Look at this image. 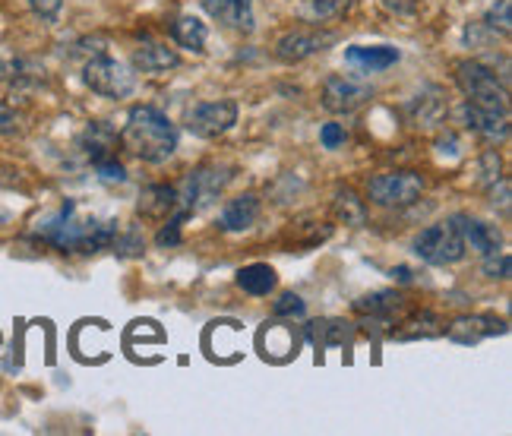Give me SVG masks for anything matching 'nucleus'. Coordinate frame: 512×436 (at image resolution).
Returning <instances> with one entry per match:
<instances>
[{
    "instance_id": "obj_37",
    "label": "nucleus",
    "mask_w": 512,
    "mask_h": 436,
    "mask_svg": "<svg viewBox=\"0 0 512 436\" xmlns=\"http://www.w3.org/2000/svg\"><path fill=\"white\" fill-rule=\"evenodd\" d=\"M392 279H396V282H402V285H408V282H411V269H408V266H399V269H392Z\"/></svg>"
},
{
    "instance_id": "obj_11",
    "label": "nucleus",
    "mask_w": 512,
    "mask_h": 436,
    "mask_svg": "<svg viewBox=\"0 0 512 436\" xmlns=\"http://www.w3.org/2000/svg\"><path fill=\"white\" fill-rule=\"evenodd\" d=\"M462 121L468 130H475L487 143H503L509 136V114L506 111H490V108H478V105L465 102Z\"/></svg>"
},
{
    "instance_id": "obj_20",
    "label": "nucleus",
    "mask_w": 512,
    "mask_h": 436,
    "mask_svg": "<svg viewBox=\"0 0 512 436\" xmlns=\"http://www.w3.org/2000/svg\"><path fill=\"white\" fill-rule=\"evenodd\" d=\"M133 64L140 67L143 73H165V70H174L177 64H181V57H177V51L168 48V45L149 42V45L133 51Z\"/></svg>"
},
{
    "instance_id": "obj_28",
    "label": "nucleus",
    "mask_w": 512,
    "mask_h": 436,
    "mask_svg": "<svg viewBox=\"0 0 512 436\" xmlns=\"http://www.w3.org/2000/svg\"><path fill=\"white\" fill-rule=\"evenodd\" d=\"M484 23L500 35H509L512 32V0H497V4L487 10Z\"/></svg>"
},
{
    "instance_id": "obj_33",
    "label": "nucleus",
    "mask_w": 512,
    "mask_h": 436,
    "mask_svg": "<svg viewBox=\"0 0 512 436\" xmlns=\"http://www.w3.org/2000/svg\"><path fill=\"white\" fill-rule=\"evenodd\" d=\"M345 140H348V133L342 124H323V130H320L323 149H339V146H345Z\"/></svg>"
},
{
    "instance_id": "obj_31",
    "label": "nucleus",
    "mask_w": 512,
    "mask_h": 436,
    "mask_svg": "<svg viewBox=\"0 0 512 436\" xmlns=\"http://www.w3.org/2000/svg\"><path fill=\"white\" fill-rule=\"evenodd\" d=\"M117 253L121 256H136V253H143V234H140V228H130L127 234H121L117 231V237H114V244H111Z\"/></svg>"
},
{
    "instance_id": "obj_1",
    "label": "nucleus",
    "mask_w": 512,
    "mask_h": 436,
    "mask_svg": "<svg viewBox=\"0 0 512 436\" xmlns=\"http://www.w3.org/2000/svg\"><path fill=\"white\" fill-rule=\"evenodd\" d=\"M117 222L114 218H95L83 215L76 209V203H64L61 209H54L51 215L38 218L35 237H42L45 244L57 247L61 253H98L111 250L117 237Z\"/></svg>"
},
{
    "instance_id": "obj_4",
    "label": "nucleus",
    "mask_w": 512,
    "mask_h": 436,
    "mask_svg": "<svg viewBox=\"0 0 512 436\" xmlns=\"http://www.w3.org/2000/svg\"><path fill=\"white\" fill-rule=\"evenodd\" d=\"M231 181V168L225 165H200V168H193L187 177H184V184L177 187V206H181L184 212H200L206 206H212L215 200H219V193L225 190V184Z\"/></svg>"
},
{
    "instance_id": "obj_7",
    "label": "nucleus",
    "mask_w": 512,
    "mask_h": 436,
    "mask_svg": "<svg viewBox=\"0 0 512 436\" xmlns=\"http://www.w3.org/2000/svg\"><path fill=\"white\" fill-rule=\"evenodd\" d=\"M83 83L105 98H127L136 86V79L124 61H114L108 54H95L92 61L83 67Z\"/></svg>"
},
{
    "instance_id": "obj_30",
    "label": "nucleus",
    "mask_w": 512,
    "mask_h": 436,
    "mask_svg": "<svg viewBox=\"0 0 512 436\" xmlns=\"http://www.w3.org/2000/svg\"><path fill=\"white\" fill-rule=\"evenodd\" d=\"M95 174H98V181H102V184H124L127 181V171L114 155L102 158V162H95Z\"/></svg>"
},
{
    "instance_id": "obj_8",
    "label": "nucleus",
    "mask_w": 512,
    "mask_h": 436,
    "mask_svg": "<svg viewBox=\"0 0 512 436\" xmlns=\"http://www.w3.org/2000/svg\"><path fill=\"white\" fill-rule=\"evenodd\" d=\"M238 124V105L231 98H219V102H206L196 105L187 117V130L200 140H215V136L228 133Z\"/></svg>"
},
{
    "instance_id": "obj_12",
    "label": "nucleus",
    "mask_w": 512,
    "mask_h": 436,
    "mask_svg": "<svg viewBox=\"0 0 512 436\" xmlns=\"http://www.w3.org/2000/svg\"><path fill=\"white\" fill-rule=\"evenodd\" d=\"M399 61H402V54L392 45H351L345 51V64L358 73H380V70L396 67Z\"/></svg>"
},
{
    "instance_id": "obj_27",
    "label": "nucleus",
    "mask_w": 512,
    "mask_h": 436,
    "mask_svg": "<svg viewBox=\"0 0 512 436\" xmlns=\"http://www.w3.org/2000/svg\"><path fill=\"white\" fill-rule=\"evenodd\" d=\"M272 313L279 316V320H301V316L307 313V304L301 294H282L279 301L272 304Z\"/></svg>"
},
{
    "instance_id": "obj_29",
    "label": "nucleus",
    "mask_w": 512,
    "mask_h": 436,
    "mask_svg": "<svg viewBox=\"0 0 512 436\" xmlns=\"http://www.w3.org/2000/svg\"><path fill=\"white\" fill-rule=\"evenodd\" d=\"M187 215L190 212H184V209L177 212V215H171L168 222L162 225V231L155 234V244H159V247H177V244H181V228L187 222Z\"/></svg>"
},
{
    "instance_id": "obj_35",
    "label": "nucleus",
    "mask_w": 512,
    "mask_h": 436,
    "mask_svg": "<svg viewBox=\"0 0 512 436\" xmlns=\"http://www.w3.org/2000/svg\"><path fill=\"white\" fill-rule=\"evenodd\" d=\"M377 4L386 10V13H396V16H405V13H415L418 0H377Z\"/></svg>"
},
{
    "instance_id": "obj_36",
    "label": "nucleus",
    "mask_w": 512,
    "mask_h": 436,
    "mask_svg": "<svg viewBox=\"0 0 512 436\" xmlns=\"http://www.w3.org/2000/svg\"><path fill=\"white\" fill-rule=\"evenodd\" d=\"M13 130H16V114H13V108L0 105V133H13Z\"/></svg>"
},
{
    "instance_id": "obj_6",
    "label": "nucleus",
    "mask_w": 512,
    "mask_h": 436,
    "mask_svg": "<svg viewBox=\"0 0 512 436\" xmlns=\"http://www.w3.org/2000/svg\"><path fill=\"white\" fill-rule=\"evenodd\" d=\"M424 193V177L415 171H386L367 181V200L383 209H405Z\"/></svg>"
},
{
    "instance_id": "obj_21",
    "label": "nucleus",
    "mask_w": 512,
    "mask_h": 436,
    "mask_svg": "<svg viewBox=\"0 0 512 436\" xmlns=\"http://www.w3.org/2000/svg\"><path fill=\"white\" fill-rule=\"evenodd\" d=\"M351 10V0H298V16L310 26H326Z\"/></svg>"
},
{
    "instance_id": "obj_24",
    "label": "nucleus",
    "mask_w": 512,
    "mask_h": 436,
    "mask_svg": "<svg viewBox=\"0 0 512 436\" xmlns=\"http://www.w3.org/2000/svg\"><path fill=\"white\" fill-rule=\"evenodd\" d=\"M354 310L364 313V316H377V320H386V316L402 310V297L396 291H373V294H364L361 301H354Z\"/></svg>"
},
{
    "instance_id": "obj_3",
    "label": "nucleus",
    "mask_w": 512,
    "mask_h": 436,
    "mask_svg": "<svg viewBox=\"0 0 512 436\" xmlns=\"http://www.w3.org/2000/svg\"><path fill=\"white\" fill-rule=\"evenodd\" d=\"M456 83L465 92V102L509 114V89H506V83H500L497 73L490 67H484L481 61H462L456 67Z\"/></svg>"
},
{
    "instance_id": "obj_10",
    "label": "nucleus",
    "mask_w": 512,
    "mask_h": 436,
    "mask_svg": "<svg viewBox=\"0 0 512 436\" xmlns=\"http://www.w3.org/2000/svg\"><path fill=\"white\" fill-rule=\"evenodd\" d=\"M370 98H373V89L351 76H329L323 83V108L332 114H351L364 108Z\"/></svg>"
},
{
    "instance_id": "obj_22",
    "label": "nucleus",
    "mask_w": 512,
    "mask_h": 436,
    "mask_svg": "<svg viewBox=\"0 0 512 436\" xmlns=\"http://www.w3.org/2000/svg\"><path fill=\"white\" fill-rule=\"evenodd\" d=\"M275 285H279V275L269 263H250L238 272V288L253 297H266L269 291H275Z\"/></svg>"
},
{
    "instance_id": "obj_2",
    "label": "nucleus",
    "mask_w": 512,
    "mask_h": 436,
    "mask_svg": "<svg viewBox=\"0 0 512 436\" xmlns=\"http://www.w3.org/2000/svg\"><path fill=\"white\" fill-rule=\"evenodd\" d=\"M121 143L130 155L149 165H162L177 149V130L171 117L152 105H136L127 114V127L121 130Z\"/></svg>"
},
{
    "instance_id": "obj_19",
    "label": "nucleus",
    "mask_w": 512,
    "mask_h": 436,
    "mask_svg": "<svg viewBox=\"0 0 512 436\" xmlns=\"http://www.w3.org/2000/svg\"><path fill=\"white\" fill-rule=\"evenodd\" d=\"M171 35H174V42L181 45V48H187L193 54H203L206 51V42H209V26L203 23L200 16L184 13V16L174 19Z\"/></svg>"
},
{
    "instance_id": "obj_5",
    "label": "nucleus",
    "mask_w": 512,
    "mask_h": 436,
    "mask_svg": "<svg viewBox=\"0 0 512 436\" xmlns=\"http://www.w3.org/2000/svg\"><path fill=\"white\" fill-rule=\"evenodd\" d=\"M465 241L459 234V225L456 218H446V222H437L424 228L418 237H415V256L430 266H452L459 263L465 256Z\"/></svg>"
},
{
    "instance_id": "obj_25",
    "label": "nucleus",
    "mask_w": 512,
    "mask_h": 436,
    "mask_svg": "<svg viewBox=\"0 0 512 436\" xmlns=\"http://www.w3.org/2000/svg\"><path fill=\"white\" fill-rule=\"evenodd\" d=\"M402 326H408V329H399V332H392L396 339H430V335H440L443 332V323L437 320L433 313H415L411 316L408 323H402Z\"/></svg>"
},
{
    "instance_id": "obj_16",
    "label": "nucleus",
    "mask_w": 512,
    "mask_h": 436,
    "mask_svg": "<svg viewBox=\"0 0 512 436\" xmlns=\"http://www.w3.org/2000/svg\"><path fill=\"white\" fill-rule=\"evenodd\" d=\"M212 19H219L228 29L253 32V4L250 0H200Z\"/></svg>"
},
{
    "instance_id": "obj_34",
    "label": "nucleus",
    "mask_w": 512,
    "mask_h": 436,
    "mask_svg": "<svg viewBox=\"0 0 512 436\" xmlns=\"http://www.w3.org/2000/svg\"><path fill=\"white\" fill-rule=\"evenodd\" d=\"M29 7L35 16H42L45 23H51V19H57V13H61L64 0H29Z\"/></svg>"
},
{
    "instance_id": "obj_14",
    "label": "nucleus",
    "mask_w": 512,
    "mask_h": 436,
    "mask_svg": "<svg viewBox=\"0 0 512 436\" xmlns=\"http://www.w3.org/2000/svg\"><path fill=\"white\" fill-rule=\"evenodd\" d=\"M456 225H459V234H462V241L465 247L471 250H478L481 256L487 253H497L500 244H503V234L497 225H487L481 222V218H471V215H456Z\"/></svg>"
},
{
    "instance_id": "obj_15",
    "label": "nucleus",
    "mask_w": 512,
    "mask_h": 436,
    "mask_svg": "<svg viewBox=\"0 0 512 436\" xmlns=\"http://www.w3.org/2000/svg\"><path fill=\"white\" fill-rule=\"evenodd\" d=\"M446 332L452 342L475 345L481 339H490V335H506V323L497 320V316H462V320H456Z\"/></svg>"
},
{
    "instance_id": "obj_26",
    "label": "nucleus",
    "mask_w": 512,
    "mask_h": 436,
    "mask_svg": "<svg viewBox=\"0 0 512 436\" xmlns=\"http://www.w3.org/2000/svg\"><path fill=\"white\" fill-rule=\"evenodd\" d=\"M313 335H317V342L323 348H329V345H342L351 335V329L348 323H339V320H323V323H313Z\"/></svg>"
},
{
    "instance_id": "obj_13",
    "label": "nucleus",
    "mask_w": 512,
    "mask_h": 436,
    "mask_svg": "<svg viewBox=\"0 0 512 436\" xmlns=\"http://www.w3.org/2000/svg\"><path fill=\"white\" fill-rule=\"evenodd\" d=\"M263 212V203L256 193H241L234 196V200L225 203L222 215H219V228L222 231H247L256 225V218Z\"/></svg>"
},
{
    "instance_id": "obj_32",
    "label": "nucleus",
    "mask_w": 512,
    "mask_h": 436,
    "mask_svg": "<svg viewBox=\"0 0 512 436\" xmlns=\"http://www.w3.org/2000/svg\"><path fill=\"white\" fill-rule=\"evenodd\" d=\"M509 269H512V260H509V253H487L484 256V275L487 279H509Z\"/></svg>"
},
{
    "instance_id": "obj_18",
    "label": "nucleus",
    "mask_w": 512,
    "mask_h": 436,
    "mask_svg": "<svg viewBox=\"0 0 512 436\" xmlns=\"http://www.w3.org/2000/svg\"><path fill=\"white\" fill-rule=\"evenodd\" d=\"M80 149H83V155L89 158L92 165L102 162V158H111L114 155V149H117V133L108 124H102V121H92L83 130V136H80Z\"/></svg>"
},
{
    "instance_id": "obj_9",
    "label": "nucleus",
    "mask_w": 512,
    "mask_h": 436,
    "mask_svg": "<svg viewBox=\"0 0 512 436\" xmlns=\"http://www.w3.org/2000/svg\"><path fill=\"white\" fill-rule=\"evenodd\" d=\"M329 45H336V32H323L320 26L313 29H298V32H288L275 42V57L282 64H301L307 57L326 51Z\"/></svg>"
},
{
    "instance_id": "obj_17",
    "label": "nucleus",
    "mask_w": 512,
    "mask_h": 436,
    "mask_svg": "<svg viewBox=\"0 0 512 436\" xmlns=\"http://www.w3.org/2000/svg\"><path fill=\"white\" fill-rule=\"evenodd\" d=\"M177 209V187L168 184H152L140 193V203H136V212L146 222H165V218Z\"/></svg>"
},
{
    "instance_id": "obj_23",
    "label": "nucleus",
    "mask_w": 512,
    "mask_h": 436,
    "mask_svg": "<svg viewBox=\"0 0 512 436\" xmlns=\"http://www.w3.org/2000/svg\"><path fill=\"white\" fill-rule=\"evenodd\" d=\"M332 215H336L339 222L348 225V228H361L367 222V206L351 187H339L336 200H332Z\"/></svg>"
}]
</instances>
